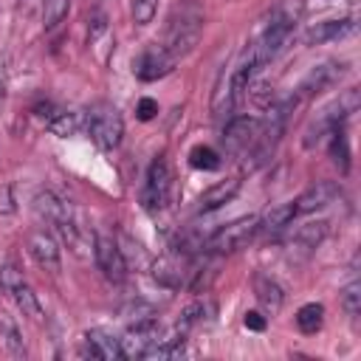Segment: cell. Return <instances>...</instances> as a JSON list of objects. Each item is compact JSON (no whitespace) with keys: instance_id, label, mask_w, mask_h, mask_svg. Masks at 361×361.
Returning a JSON list of instances; mask_svg holds the SVG:
<instances>
[{"instance_id":"obj_1","label":"cell","mask_w":361,"mask_h":361,"mask_svg":"<svg viewBox=\"0 0 361 361\" xmlns=\"http://www.w3.org/2000/svg\"><path fill=\"white\" fill-rule=\"evenodd\" d=\"M85 130L102 149H116L124 135V121L121 113L110 102H96L85 113Z\"/></svg>"},{"instance_id":"obj_2","label":"cell","mask_w":361,"mask_h":361,"mask_svg":"<svg viewBox=\"0 0 361 361\" xmlns=\"http://www.w3.org/2000/svg\"><path fill=\"white\" fill-rule=\"evenodd\" d=\"M31 206H34L37 217L45 220L48 226H54V228L59 231V237H62L71 248L79 245V228H76V223H73V217H71V212H68V203H65L56 192L39 189V192L34 195Z\"/></svg>"},{"instance_id":"obj_3","label":"cell","mask_w":361,"mask_h":361,"mask_svg":"<svg viewBox=\"0 0 361 361\" xmlns=\"http://www.w3.org/2000/svg\"><path fill=\"white\" fill-rule=\"evenodd\" d=\"M257 220H259V217L245 214V217H237V220L220 226L212 237H206L203 251H212V254H228V251L243 248V245L257 234Z\"/></svg>"},{"instance_id":"obj_4","label":"cell","mask_w":361,"mask_h":361,"mask_svg":"<svg viewBox=\"0 0 361 361\" xmlns=\"http://www.w3.org/2000/svg\"><path fill=\"white\" fill-rule=\"evenodd\" d=\"M200 14L197 11H180V17H172L169 28H166V39H164V48L178 59L183 54H189L200 37Z\"/></svg>"},{"instance_id":"obj_5","label":"cell","mask_w":361,"mask_h":361,"mask_svg":"<svg viewBox=\"0 0 361 361\" xmlns=\"http://www.w3.org/2000/svg\"><path fill=\"white\" fill-rule=\"evenodd\" d=\"M169 192H172V172H169L166 158L161 155V158L152 161V166L147 172V183H144L141 200H144V206L149 212H161L169 203Z\"/></svg>"},{"instance_id":"obj_6","label":"cell","mask_w":361,"mask_h":361,"mask_svg":"<svg viewBox=\"0 0 361 361\" xmlns=\"http://www.w3.org/2000/svg\"><path fill=\"white\" fill-rule=\"evenodd\" d=\"M93 257H96V265H99V271L104 274L107 282H113V285L124 282L127 262H124V254H121V248H118V243L113 237H102L99 234L93 240Z\"/></svg>"},{"instance_id":"obj_7","label":"cell","mask_w":361,"mask_h":361,"mask_svg":"<svg viewBox=\"0 0 361 361\" xmlns=\"http://www.w3.org/2000/svg\"><path fill=\"white\" fill-rule=\"evenodd\" d=\"M175 68V56L164 48V45H147L135 59H133V73L141 82H155L161 76H166Z\"/></svg>"},{"instance_id":"obj_8","label":"cell","mask_w":361,"mask_h":361,"mask_svg":"<svg viewBox=\"0 0 361 361\" xmlns=\"http://www.w3.org/2000/svg\"><path fill=\"white\" fill-rule=\"evenodd\" d=\"M25 245H28L31 259H34L39 268H45V271H51V274H56V271L62 268L59 243H56V237H54L51 231H45V228H34V231L28 234Z\"/></svg>"},{"instance_id":"obj_9","label":"cell","mask_w":361,"mask_h":361,"mask_svg":"<svg viewBox=\"0 0 361 361\" xmlns=\"http://www.w3.org/2000/svg\"><path fill=\"white\" fill-rule=\"evenodd\" d=\"M257 133H259V121L251 118V116H237L226 124L223 130V147L228 155H240L245 152L248 147H254L257 141Z\"/></svg>"},{"instance_id":"obj_10","label":"cell","mask_w":361,"mask_h":361,"mask_svg":"<svg viewBox=\"0 0 361 361\" xmlns=\"http://www.w3.org/2000/svg\"><path fill=\"white\" fill-rule=\"evenodd\" d=\"M85 347H82V355H90V358H99V361H113V358H121V341L104 330V327H93L85 333Z\"/></svg>"},{"instance_id":"obj_11","label":"cell","mask_w":361,"mask_h":361,"mask_svg":"<svg viewBox=\"0 0 361 361\" xmlns=\"http://www.w3.org/2000/svg\"><path fill=\"white\" fill-rule=\"evenodd\" d=\"M338 197V186L333 180H316L313 186H307L296 200H293V209L296 214H310V212H319L324 209L327 203H333Z\"/></svg>"},{"instance_id":"obj_12","label":"cell","mask_w":361,"mask_h":361,"mask_svg":"<svg viewBox=\"0 0 361 361\" xmlns=\"http://www.w3.org/2000/svg\"><path fill=\"white\" fill-rule=\"evenodd\" d=\"M341 73H344V65H341V62H322V65H316V68L305 76L302 93H305V96L322 93V90H327V87H333V85L341 79Z\"/></svg>"},{"instance_id":"obj_13","label":"cell","mask_w":361,"mask_h":361,"mask_svg":"<svg viewBox=\"0 0 361 361\" xmlns=\"http://www.w3.org/2000/svg\"><path fill=\"white\" fill-rule=\"evenodd\" d=\"M152 276H155V282L164 285V288H180V285H186L189 268L178 259V254H169V257L155 259V265H152Z\"/></svg>"},{"instance_id":"obj_14","label":"cell","mask_w":361,"mask_h":361,"mask_svg":"<svg viewBox=\"0 0 361 361\" xmlns=\"http://www.w3.org/2000/svg\"><path fill=\"white\" fill-rule=\"evenodd\" d=\"M353 28H355L353 20H324V23H316V25H310V28L305 31V42H307V45L333 42V39L347 37Z\"/></svg>"},{"instance_id":"obj_15","label":"cell","mask_w":361,"mask_h":361,"mask_svg":"<svg viewBox=\"0 0 361 361\" xmlns=\"http://www.w3.org/2000/svg\"><path fill=\"white\" fill-rule=\"evenodd\" d=\"M240 192V178H228V180H220L214 186H209L200 197H197V212H214L220 206H226L234 195Z\"/></svg>"},{"instance_id":"obj_16","label":"cell","mask_w":361,"mask_h":361,"mask_svg":"<svg viewBox=\"0 0 361 361\" xmlns=\"http://www.w3.org/2000/svg\"><path fill=\"white\" fill-rule=\"evenodd\" d=\"M254 296L257 302L268 310V313H279L285 305V290L279 288L276 279H271L268 274H257L254 276Z\"/></svg>"},{"instance_id":"obj_17","label":"cell","mask_w":361,"mask_h":361,"mask_svg":"<svg viewBox=\"0 0 361 361\" xmlns=\"http://www.w3.org/2000/svg\"><path fill=\"white\" fill-rule=\"evenodd\" d=\"M296 217V209L293 203H282V206H274L271 212L262 214V220H257V231H265V234H276L282 231L285 226H290V220Z\"/></svg>"},{"instance_id":"obj_18","label":"cell","mask_w":361,"mask_h":361,"mask_svg":"<svg viewBox=\"0 0 361 361\" xmlns=\"http://www.w3.org/2000/svg\"><path fill=\"white\" fill-rule=\"evenodd\" d=\"M11 296H14V302H17V307H20V313H23V316H28V319H31V322H37V324H42V322H45V310H42V305H39L37 293H34L25 282H20V285L11 290Z\"/></svg>"},{"instance_id":"obj_19","label":"cell","mask_w":361,"mask_h":361,"mask_svg":"<svg viewBox=\"0 0 361 361\" xmlns=\"http://www.w3.org/2000/svg\"><path fill=\"white\" fill-rule=\"evenodd\" d=\"M327 231H330V223L327 220H310V223H305V226H299L296 231H293V243L299 245V248H316V245H322V240L327 237Z\"/></svg>"},{"instance_id":"obj_20","label":"cell","mask_w":361,"mask_h":361,"mask_svg":"<svg viewBox=\"0 0 361 361\" xmlns=\"http://www.w3.org/2000/svg\"><path fill=\"white\" fill-rule=\"evenodd\" d=\"M85 127V116L82 113H73V110H59L51 121H48V130L59 138H73L79 130Z\"/></svg>"},{"instance_id":"obj_21","label":"cell","mask_w":361,"mask_h":361,"mask_svg":"<svg viewBox=\"0 0 361 361\" xmlns=\"http://www.w3.org/2000/svg\"><path fill=\"white\" fill-rule=\"evenodd\" d=\"M322 322H324V307L319 302H307L296 313V327L302 333H307V336H313L316 330H322Z\"/></svg>"},{"instance_id":"obj_22","label":"cell","mask_w":361,"mask_h":361,"mask_svg":"<svg viewBox=\"0 0 361 361\" xmlns=\"http://www.w3.org/2000/svg\"><path fill=\"white\" fill-rule=\"evenodd\" d=\"M0 338H3V347H6L8 355H14V358H25V355H28V350H25V344H23V336H20L17 324L8 322L6 316L0 319Z\"/></svg>"},{"instance_id":"obj_23","label":"cell","mask_w":361,"mask_h":361,"mask_svg":"<svg viewBox=\"0 0 361 361\" xmlns=\"http://www.w3.org/2000/svg\"><path fill=\"white\" fill-rule=\"evenodd\" d=\"M330 155H333V161L338 164L341 172L350 169V147H347V135H344V127L341 124L330 133Z\"/></svg>"},{"instance_id":"obj_24","label":"cell","mask_w":361,"mask_h":361,"mask_svg":"<svg viewBox=\"0 0 361 361\" xmlns=\"http://www.w3.org/2000/svg\"><path fill=\"white\" fill-rule=\"evenodd\" d=\"M71 0H42V23L45 28H54L56 23H62L68 17Z\"/></svg>"},{"instance_id":"obj_25","label":"cell","mask_w":361,"mask_h":361,"mask_svg":"<svg viewBox=\"0 0 361 361\" xmlns=\"http://www.w3.org/2000/svg\"><path fill=\"white\" fill-rule=\"evenodd\" d=\"M189 164H192L195 169H206V172H212V169L220 166V155H217L212 147H195V149L189 152Z\"/></svg>"},{"instance_id":"obj_26","label":"cell","mask_w":361,"mask_h":361,"mask_svg":"<svg viewBox=\"0 0 361 361\" xmlns=\"http://www.w3.org/2000/svg\"><path fill=\"white\" fill-rule=\"evenodd\" d=\"M214 307L209 305V302H192V305H186L183 307V313H180V327H192V324H200L203 319H206V313H212Z\"/></svg>"},{"instance_id":"obj_27","label":"cell","mask_w":361,"mask_h":361,"mask_svg":"<svg viewBox=\"0 0 361 361\" xmlns=\"http://www.w3.org/2000/svg\"><path fill=\"white\" fill-rule=\"evenodd\" d=\"M341 307H344L347 316H358L361 313V285L358 282L344 285V290H341Z\"/></svg>"},{"instance_id":"obj_28","label":"cell","mask_w":361,"mask_h":361,"mask_svg":"<svg viewBox=\"0 0 361 361\" xmlns=\"http://www.w3.org/2000/svg\"><path fill=\"white\" fill-rule=\"evenodd\" d=\"M155 11H158V0H133V20H135V25L152 23Z\"/></svg>"},{"instance_id":"obj_29","label":"cell","mask_w":361,"mask_h":361,"mask_svg":"<svg viewBox=\"0 0 361 361\" xmlns=\"http://www.w3.org/2000/svg\"><path fill=\"white\" fill-rule=\"evenodd\" d=\"M20 282H25V279H23V271H20L14 262H6V265L0 268V288L11 293V290H14Z\"/></svg>"},{"instance_id":"obj_30","label":"cell","mask_w":361,"mask_h":361,"mask_svg":"<svg viewBox=\"0 0 361 361\" xmlns=\"http://www.w3.org/2000/svg\"><path fill=\"white\" fill-rule=\"evenodd\" d=\"M59 110H62V107H56L51 99H39V102L34 104V116H37L39 121H45V124H48V121H51V118H54Z\"/></svg>"},{"instance_id":"obj_31","label":"cell","mask_w":361,"mask_h":361,"mask_svg":"<svg viewBox=\"0 0 361 361\" xmlns=\"http://www.w3.org/2000/svg\"><path fill=\"white\" fill-rule=\"evenodd\" d=\"M155 113H158V102H155V99H149V96H144V99H138V107H135V116H138L141 121H149V118H155Z\"/></svg>"},{"instance_id":"obj_32","label":"cell","mask_w":361,"mask_h":361,"mask_svg":"<svg viewBox=\"0 0 361 361\" xmlns=\"http://www.w3.org/2000/svg\"><path fill=\"white\" fill-rule=\"evenodd\" d=\"M17 206H14V192H11V186L8 183H3L0 186V214H11Z\"/></svg>"},{"instance_id":"obj_33","label":"cell","mask_w":361,"mask_h":361,"mask_svg":"<svg viewBox=\"0 0 361 361\" xmlns=\"http://www.w3.org/2000/svg\"><path fill=\"white\" fill-rule=\"evenodd\" d=\"M243 324H245L248 330L262 333V330H265V316H262V313H257V310H248V313L243 316Z\"/></svg>"},{"instance_id":"obj_34","label":"cell","mask_w":361,"mask_h":361,"mask_svg":"<svg viewBox=\"0 0 361 361\" xmlns=\"http://www.w3.org/2000/svg\"><path fill=\"white\" fill-rule=\"evenodd\" d=\"M104 28H107V20L99 14V17H93V23H90V28H87V42H93L99 34H104Z\"/></svg>"},{"instance_id":"obj_35","label":"cell","mask_w":361,"mask_h":361,"mask_svg":"<svg viewBox=\"0 0 361 361\" xmlns=\"http://www.w3.org/2000/svg\"><path fill=\"white\" fill-rule=\"evenodd\" d=\"M6 99V65H0V102Z\"/></svg>"}]
</instances>
